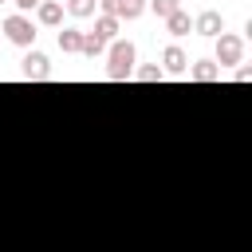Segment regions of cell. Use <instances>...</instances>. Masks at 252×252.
I'll return each instance as SVG.
<instances>
[{
	"instance_id": "ac0fdd59",
	"label": "cell",
	"mask_w": 252,
	"mask_h": 252,
	"mask_svg": "<svg viewBox=\"0 0 252 252\" xmlns=\"http://www.w3.org/2000/svg\"><path fill=\"white\" fill-rule=\"evenodd\" d=\"M0 4H4V0H0Z\"/></svg>"
},
{
	"instance_id": "2e32d148",
	"label": "cell",
	"mask_w": 252,
	"mask_h": 252,
	"mask_svg": "<svg viewBox=\"0 0 252 252\" xmlns=\"http://www.w3.org/2000/svg\"><path fill=\"white\" fill-rule=\"evenodd\" d=\"M134 79H138V83H161L165 75H161L158 63H150V67H134Z\"/></svg>"
},
{
	"instance_id": "4fadbf2b",
	"label": "cell",
	"mask_w": 252,
	"mask_h": 252,
	"mask_svg": "<svg viewBox=\"0 0 252 252\" xmlns=\"http://www.w3.org/2000/svg\"><path fill=\"white\" fill-rule=\"evenodd\" d=\"M102 51H106V43H102L94 32H83V51H79V55H91V59H94V55H102Z\"/></svg>"
},
{
	"instance_id": "9a60e30c",
	"label": "cell",
	"mask_w": 252,
	"mask_h": 252,
	"mask_svg": "<svg viewBox=\"0 0 252 252\" xmlns=\"http://www.w3.org/2000/svg\"><path fill=\"white\" fill-rule=\"evenodd\" d=\"M94 8H98V0H67V12H71V16H79V20L94 16Z\"/></svg>"
},
{
	"instance_id": "52a82bcc",
	"label": "cell",
	"mask_w": 252,
	"mask_h": 252,
	"mask_svg": "<svg viewBox=\"0 0 252 252\" xmlns=\"http://www.w3.org/2000/svg\"><path fill=\"white\" fill-rule=\"evenodd\" d=\"M20 63H24V67H20V71H24V79H51V63H47V55H43V51H28Z\"/></svg>"
},
{
	"instance_id": "3957f363",
	"label": "cell",
	"mask_w": 252,
	"mask_h": 252,
	"mask_svg": "<svg viewBox=\"0 0 252 252\" xmlns=\"http://www.w3.org/2000/svg\"><path fill=\"white\" fill-rule=\"evenodd\" d=\"M4 35H8V43H16V47H32L39 32H35V24H32L28 16L12 12V16H4Z\"/></svg>"
},
{
	"instance_id": "5bb4252c",
	"label": "cell",
	"mask_w": 252,
	"mask_h": 252,
	"mask_svg": "<svg viewBox=\"0 0 252 252\" xmlns=\"http://www.w3.org/2000/svg\"><path fill=\"white\" fill-rule=\"evenodd\" d=\"M146 8H154V16H158V20H169V16L181 8V0H150Z\"/></svg>"
},
{
	"instance_id": "7c38bea8",
	"label": "cell",
	"mask_w": 252,
	"mask_h": 252,
	"mask_svg": "<svg viewBox=\"0 0 252 252\" xmlns=\"http://www.w3.org/2000/svg\"><path fill=\"white\" fill-rule=\"evenodd\" d=\"M94 35H98L102 43H110V39L118 35V20H114V16H102V12H98V16H94Z\"/></svg>"
},
{
	"instance_id": "e0dca14e",
	"label": "cell",
	"mask_w": 252,
	"mask_h": 252,
	"mask_svg": "<svg viewBox=\"0 0 252 252\" xmlns=\"http://www.w3.org/2000/svg\"><path fill=\"white\" fill-rule=\"evenodd\" d=\"M16 8H20V16H28V12H35L39 8V0H12Z\"/></svg>"
},
{
	"instance_id": "7a4b0ae2",
	"label": "cell",
	"mask_w": 252,
	"mask_h": 252,
	"mask_svg": "<svg viewBox=\"0 0 252 252\" xmlns=\"http://www.w3.org/2000/svg\"><path fill=\"white\" fill-rule=\"evenodd\" d=\"M213 63H217L220 71L244 63V35H236V32H220V35H217V55H213Z\"/></svg>"
},
{
	"instance_id": "ba28073f",
	"label": "cell",
	"mask_w": 252,
	"mask_h": 252,
	"mask_svg": "<svg viewBox=\"0 0 252 252\" xmlns=\"http://www.w3.org/2000/svg\"><path fill=\"white\" fill-rule=\"evenodd\" d=\"M35 24H43V28H59V24H63V4H59V0H39V8H35Z\"/></svg>"
},
{
	"instance_id": "9c48e42d",
	"label": "cell",
	"mask_w": 252,
	"mask_h": 252,
	"mask_svg": "<svg viewBox=\"0 0 252 252\" xmlns=\"http://www.w3.org/2000/svg\"><path fill=\"white\" fill-rule=\"evenodd\" d=\"M189 79L193 83H217L220 79V67L213 59H197V63H189Z\"/></svg>"
},
{
	"instance_id": "30bf717a",
	"label": "cell",
	"mask_w": 252,
	"mask_h": 252,
	"mask_svg": "<svg viewBox=\"0 0 252 252\" xmlns=\"http://www.w3.org/2000/svg\"><path fill=\"white\" fill-rule=\"evenodd\" d=\"M59 51L63 55H79L83 51V32L79 28H63L59 32Z\"/></svg>"
},
{
	"instance_id": "6da1fadb",
	"label": "cell",
	"mask_w": 252,
	"mask_h": 252,
	"mask_svg": "<svg viewBox=\"0 0 252 252\" xmlns=\"http://www.w3.org/2000/svg\"><path fill=\"white\" fill-rule=\"evenodd\" d=\"M134 63H138V51H134V43H130V39H114V43H110L106 79H114V83L130 79V75H134Z\"/></svg>"
},
{
	"instance_id": "8fae6325",
	"label": "cell",
	"mask_w": 252,
	"mask_h": 252,
	"mask_svg": "<svg viewBox=\"0 0 252 252\" xmlns=\"http://www.w3.org/2000/svg\"><path fill=\"white\" fill-rule=\"evenodd\" d=\"M165 28H169V35H189V32H193V16H189L185 8H177V12L165 20Z\"/></svg>"
},
{
	"instance_id": "8992f818",
	"label": "cell",
	"mask_w": 252,
	"mask_h": 252,
	"mask_svg": "<svg viewBox=\"0 0 252 252\" xmlns=\"http://www.w3.org/2000/svg\"><path fill=\"white\" fill-rule=\"evenodd\" d=\"M189 71V55L177 47V43H169L165 51H161V75H185Z\"/></svg>"
},
{
	"instance_id": "277c9868",
	"label": "cell",
	"mask_w": 252,
	"mask_h": 252,
	"mask_svg": "<svg viewBox=\"0 0 252 252\" xmlns=\"http://www.w3.org/2000/svg\"><path fill=\"white\" fill-rule=\"evenodd\" d=\"M98 8H102V16H114L122 24V20H138L146 12V0H98Z\"/></svg>"
},
{
	"instance_id": "5b68a950",
	"label": "cell",
	"mask_w": 252,
	"mask_h": 252,
	"mask_svg": "<svg viewBox=\"0 0 252 252\" xmlns=\"http://www.w3.org/2000/svg\"><path fill=\"white\" fill-rule=\"evenodd\" d=\"M193 32H197V35L217 39V35L224 32V16H220V12H213V8H205V12H197V16H193Z\"/></svg>"
}]
</instances>
